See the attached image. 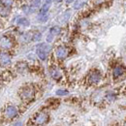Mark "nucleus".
<instances>
[{
	"instance_id": "f03ea898",
	"label": "nucleus",
	"mask_w": 126,
	"mask_h": 126,
	"mask_svg": "<svg viewBox=\"0 0 126 126\" xmlns=\"http://www.w3.org/2000/svg\"><path fill=\"white\" fill-rule=\"evenodd\" d=\"M48 118H49V117H48V114H47V112L42 111V112H39V113H37V114L35 115L33 121H34L35 124L42 125V124L47 123V121H48Z\"/></svg>"
},
{
	"instance_id": "6e6552de",
	"label": "nucleus",
	"mask_w": 126,
	"mask_h": 126,
	"mask_svg": "<svg viewBox=\"0 0 126 126\" xmlns=\"http://www.w3.org/2000/svg\"><path fill=\"white\" fill-rule=\"evenodd\" d=\"M70 16H71V12L70 11H66V12L63 13L62 15H60L57 17V21L59 23H65V22H67L69 20Z\"/></svg>"
},
{
	"instance_id": "20e7f679",
	"label": "nucleus",
	"mask_w": 126,
	"mask_h": 126,
	"mask_svg": "<svg viewBox=\"0 0 126 126\" xmlns=\"http://www.w3.org/2000/svg\"><path fill=\"white\" fill-rule=\"evenodd\" d=\"M17 113H18L17 109H16L15 106H13V105L8 106V107L6 108V110H5V115H6L8 118H10V119L15 118L16 115H17Z\"/></svg>"
},
{
	"instance_id": "412c9836",
	"label": "nucleus",
	"mask_w": 126,
	"mask_h": 126,
	"mask_svg": "<svg viewBox=\"0 0 126 126\" xmlns=\"http://www.w3.org/2000/svg\"><path fill=\"white\" fill-rule=\"evenodd\" d=\"M40 3H41V0H32L31 7H33V8H37V7H39Z\"/></svg>"
},
{
	"instance_id": "aec40b11",
	"label": "nucleus",
	"mask_w": 126,
	"mask_h": 126,
	"mask_svg": "<svg viewBox=\"0 0 126 126\" xmlns=\"http://www.w3.org/2000/svg\"><path fill=\"white\" fill-rule=\"evenodd\" d=\"M55 93H56V95H58V96H64V95L68 94V91L65 90V89H58V90H56Z\"/></svg>"
},
{
	"instance_id": "9b49d317",
	"label": "nucleus",
	"mask_w": 126,
	"mask_h": 126,
	"mask_svg": "<svg viewBox=\"0 0 126 126\" xmlns=\"http://www.w3.org/2000/svg\"><path fill=\"white\" fill-rule=\"evenodd\" d=\"M47 54V52L45 49H43L42 47H37V55H38V57H39L41 60H46Z\"/></svg>"
},
{
	"instance_id": "f8f14e48",
	"label": "nucleus",
	"mask_w": 126,
	"mask_h": 126,
	"mask_svg": "<svg viewBox=\"0 0 126 126\" xmlns=\"http://www.w3.org/2000/svg\"><path fill=\"white\" fill-rule=\"evenodd\" d=\"M123 71H124V70H123V67H121V66L115 67V68L113 69V72H112V77H113L114 79L120 77V76L123 74Z\"/></svg>"
},
{
	"instance_id": "423d86ee",
	"label": "nucleus",
	"mask_w": 126,
	"mask_h": 126,
	"mask_svg": "<svg viewBox=\"0 0 126 126\" xmlns=\"http://www.w3.org/2000/svg\"><path fill=\"white\" fill-rule=\"evenodd\" d=\"M68 49L67 47H58L55 49V56L58 58V59H64L67 57L68 55Z\"/></svg>"
},
{
	"instance_id": "cd10ccee",
	"label": "nucleus",
	"mask_w": 126,
	"mask_h": 126,
	"mask_svg": "<svg viewBox=\"0 0 126 126\" xmlns=\"http://www.w3.org/2000/svg\"><path fill=\"white\" fill-rule=\"evenodd\" d=\"M57 1H61V0H57Z\"/></svg>"
},
{
	"instance_id": "b1692460",
	"label": "nucleus",
	"mask_w": 126,
	"mask_h": 126,
	"mask_svg": "<svg viewBox=\"0 0 126 126\" xmlns=\"http://www.w3.org/2000/svg\"><path fill=\"white\" fill-rule=\"evenodd\" d=\"M53 37H54V35H52L51 33H49L47 37V42H51V41H52V39H53Z\"/></svg>"
},
{
	"instance_id": "1a4fd4ad",
	"label": "nucleus",
	"mask_w": 126,
	"mask_h": 126,
	"mask_svg": "<svg viewBox=\"0 0 126 126\" xmlns=\"http://www.w3.org/2000/svg\"><path fill=\"white\" fill-rule=\"evenodd\" d=\"M16 69L18 73L22 74V73H24V72L27 71L28 65H27V63H25V62H18V63H16Z\"/></svg>"
},
{
	"instance_id": "f3484780",
	"label": "nucleus",
	"mask_w": 126,
	"mask_h": 126,
	"mask_svg": "<svg viewBox=\"0 0 126 126\" xmlns=\"http://www.w3.org/2000/svg\"><path fill=\"white\" fill-rule=\"evenodd\" d=\"M42 38V35L40 32H34L32 35V40L33 41H40Z\"/></svg>"
},
{
	"instance_id": "f257e3e1",
	"label": "nucleus",
	"mask_w": 126,
	"mask_h": 126,
	"mask_svg": "<svg viewBox=\"0 0 126 126\" xmlns=\"http://www.w3.org/2000/svg\"><path fill=\"white\" fill-rule=\"evenodd\" d=\"M19 95L21 97L22 100L24 101H29L31 100L32 98L34 97V89L33 87H31L30 85H27V86H24L23 88H21Z\"/></svg>"
},
{
	"instance_id": "393cba45",
	"label": "nucleus",
	"mask_w": 126,
	"mask_h": 126,
	"mask_svg": "<svg viewBox=\"0 0 126 126\" xmlns=\"http://www.w3.org/2000/svg\"><path fill=\"white\" fill-rule=\"evenodd\" d=\"M106 98H107V100H109V101H112V100H114V96L112 94H108L106 96Z\"/></svg>"
},
{
	"instance_id": "0eeeda50",
	"label": "nucleus",
	"mask_w": 126,
	"mask_h": 126,
	"mask_svg": "<svg viewBox=\"0 0 126 126\" xmlns=\"http://www.w3.org/2000/svg\"><path fill=\"white\" fill-rule=\"evenodd\" d=\"M49 73H50L51 78L54 79H56V80L60 79H61V77H62L60 70H59L57 67H55V66H52V67L49 69Z\"/></svg>"
},
{
	"instance_id": "7ed1b4c3",
	"label": "nucleus",
	"mask_w": 126,
	"mask_h": 126,
	"mask_svg": "<svg viewBox=\"0 0 126 126\" xmlns=\"http://www.w3.org/2000/svg\"><path fill=\"white\" fill-rule=\"evenodd\" d=\"M101 79H102V75H101V73H100L99 71H97V70L92 71V72L89 74V76H88V81H89L90 83H92V84L98 83V82L101 80Z\"/></svg>"
},
{
	"instance_id": "39448f33",
	"label": "nucleus",
	"mask_w": 126,
	"mask_h": 126,
	"mask_svg": "<svg viewBox=\"0 0 126 126\" xmlns=\"http://www.w3.org/2000/svg\"><path fill=\"white\" fill-rule=\"evenodd\" d=\"M13 46V42L9 37H2L0 38V48L2 49H9Z\"/></svg>"
},
{
	"instance_id": "4468645a",
	"label": "nucleus",
	"mask_w": 126,
	"mask_h": 126,
	"mask_svg": "<svg viewBox=\"0 0 126 126\" xmlns=\"http://www.w3.org/2000/svg\"><path fill=\"white\" fill-rule=\"evenodd\" d=\"M85 1H86V0H77V1L75 2V4H74L73 8H74L75 10H79V9L82 8V6L85 4Z\"/></svg>"
},
{
	"instance_id": "6ab92c4d",
	"label": "nucleus",
	"mask_w": 126,
	"mask_h": 126,
	"mask_svg": "<svg viewBox=\"0 0 126 126\" xmlns=\"http://www.w3.org/2000/svg\"><path fill=\"white\" fill-rule=\"evenodd\" d=\"M49 33H51L52 35H57V34L60 33V28L57 27V26H54V27H52V28L50 29Z\"/></svg>"
},
{
	"instance_id": "a878e982",
	"label": "nucleus",
	"mask_w": 126,
	"mask_h": 126,
	"mask_svg": "<svg viewBox=\"0 0 126 126\" xmlns=\"http://www.w3.org/2000/svg\"><path fill=\"white\" fill-rule=\"evenodd\" d=\"M51 0H44V3H50Z\"/></svg>"
},
{
	"instance_id": "bb28decb",
	"label": "nucleus",
	"mask_w": 126,
	"mask_h": 126,
	"mask_svg": "<svg viewBox=\"0 0 126 126\" xmlns=\"http://www.w3.org/2000/svg\"><path fill=\"white\" fill-rule=\"evenodd\" d=\"M73 1H74V0H66V2H67V3H72Z\"/></svg>"
},
{
	"instance_id": "a211bd4d",
	"label": "nucleus",
	"mask_w": 126,
	"mask_h": 126,
	"mask_svg": "<svg viewBox=\"0 0 126 126\" xmlns=\"http://www.w3.org/2000/svg\"><path fill=\"white\" fill-rule=\"evenodd\" d=\"M49 4L50 3H44V5H43V7L41 9V14H47V12L49 9V6H50Z\"/></svg>"
},
{
	"instance_id": "dca6fc26",
	"label": "nucleus",
	"mask_w": 126,
	"mask_h": 126,
	"mask_svg": "<svg viewBox=\"0 0 126 126\" xmlns=\"http://www.w3.org/2000/svg\"><path fill=\"white\" fill-rule=\"evenodd\" d=\"M0 3L6 7H12L13 3H14V0H0Z\"/></svg>"
},
{
	"instance_id": "ddd939ff",
	"label": "nucleus",
	"mask_w": 126,
	"mask_h": 126,
	"mask_svg": "<svg viewBox=\"0 0 126 126\" xmlns=\"http://www.w3.org/2000/svg\"><path fill=\"white\" fill-rule=\"evenodd\" d=\"M10 12H11V9L10 7H6L4 5H0V16H7L10 15Z\"/></svg>"
},
{
	"instance_id": "5701e85b",
	"label": "nucleus",
	"mask_w": 126,
	"mask_h": 126,
	"mask_svg": "<svg viewBox=\"0 0 126 126\" xmlns=\"http://www.w3.org/2000/svg\"><path fill=\"white\" fill-rule=\"evenodd\" d=\"M106 1H107V0H93L95 5H102V4L106 3Z\"/></svg>"
},
{
	"instance_id": "4be33fe9",
	"label": "nucleus",
	"mask_w": 126,
	"mask_h": 126,
	"mask_svg": "<svg viewBox=\"0 0 126 126\" xmlns=\"http://www.w3.org/2000/svg\"><path fill=\"white\" fill-rule=\"evenodd\" d=\"M32 9H33V7L31 8V7H29V6H23V7H22V10H23L24 13H30Z\"/></svg>"
},
{
	"instance_id": "9d476101",
	"label": "nucleus",
	"mask_w": 126,
	"mask_h": 126,
	"mask_svg": "<svg viewBox=\"0 0 126 126\" xmlns=\"http://www.w3.org/2000/svg\"><path fill=\"white\" fill-rule=\"evenodd\" d=\"M11 62V57L5 53V52H2L0 53V64L1 65H7Z\"/></svg>"
},
{
	"instance_id": "2eb2a0df",
	"label": "nucleus",
	"mask_w": 126,
	"mask_h": 126,
	"mask_svg": "<svg viewBox=\"0 0 126 126\" xmlns=\"http://www.w3.org/2000/svg\"><path fill=\"white\" fill-rule=\"evenodd\" d=\"M17 24H18V25H23V26H29L30 22H29V20H28L27 18H25V17H20V18H18V20H17Z\"/></svg>"
}]
</instances>
